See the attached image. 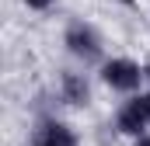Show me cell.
<instances>
[{
    "mask_svg": "<svg viewBox=\"0 0 150 146\" xmlns=\"http://www.w3.org/2000/svg\"><path fill=\"white\" fill-rule=\"evenodd\" d=\"M101 73H105V84L115 87V91H133L143 80V70L136 63H129V59H112V63H105Z\"/></svg>",
    "mask_w": 150,
    "mask_h": 146,
    "instance_id": "cell-1",
    "label": "cell"
},
{
    "mask_svg": "<svg viewBox=\"0 0 150 146\" xmlns=\"http://www.w3.org/2000/svg\"><path fill=\"white\" fill-rule=\"evenodd\" d=\"M67 45H70V52L74 56H84V59H94L98 56V35L91 32V28H84V25H74L70 32H67Z\"/></svg>",
    "mask_w": 150,
    "mask_h": 146,
    "instance_id": "cell-2",
    "label": "cell"
},
{
    "mask_svg": "<svg viewBox=\"0 0 150 146\" xmlns=\"http://www.w3.org/2000/svg\"><path fill=\"white\" fill-rule=\"evenodd\" d=\"M35 146H77L74 132L59 122H42L35 129Z\"/></svg>",
    "mask_w": 150,
    "mask_h": 146,
    "instance_id": "cell-3",
    "label": "cell"
},
{
    "mask_svg": "<svg viewBox=\"0 0 150 146\" xmlns=\"http://www.w3.org/2000/svg\"><path fill=\"white\" fill-rule=\"evenodd\" d=\"M143 125H147V115H143V108L133 101V105H126V108L119 111V129L122 132H129V136H140L143 132Z\"/></svg>",
    "mask_w": 150,
    "mask_h": 146,
    "instance_id": "cell-4",
    "label": "cell"
},
{
    "mask_svg": "<svg viewBox=\"0 0 150 146\" xmlns=\"http://www.w3.org/2000/svg\"><path fill=\"white\" fill-rule=\"evenodd\" d=\"M63 87H67V98H70L74 105H84V101H87V84H84L80 77H67Z\"/></svg>",
    "mask_w": 150,
    "mask_h": 146,
    "instance_id": "cell-5",
    "label": "cell"
},
{
    "mask_svg": "<svg viewBox=\"0 0 150 146\" xmlns=\"http://www.w3.org/2000/svg\"><path fill=\"white\" fill-rule=\"evenodd\" d=\"M136 105L143 108V115H147V122H150V94H143V98H136Z\"/></svg>",
    "mask_w": 150,
    "mask_h": 146,
    "instance_id": "cell-6",
    "label": "cell"
},
{
    "mask_svg": "<svg viewBox=\"0 0 150 146\" xmlns=\"http://www.w3.org/2000/svg\"><path fill=\"white\" fill-rule=\"evenodd\" d=\"M25 4H28V7H38V11H42V7H49L52 0H25Z\"/></svg>",
    "mask_w": 150,
    "mask_h": 146,
    "instance_id": "cell-7",
    "label": "cell"
},
{
    "mask_svg": "<svg viewBox=\"0 0 150 146\" xmlns=\"http://www.w3.org/2000/svg\"><path fill=\"white\" fill-rule=\"evenodd\" d=\"M136 146H150V136H147V139H140V143H136Z\"/></svg>",
    "mask_w": 150,
    "mask_h": 146,
    "instance_id": "cell-8",
    "label": "cell"
},
{
    "mask_svg": "<svg viewBox=\"0 0 150 146\" xmlns=\"http://www.w3.org/2000/svg\"><path fill=\"white\" fill-rule=\"evenodd\" d=\"M143 77H147V80H150V66H147V70H143Z\"/></svg>",
    "mask_w": 150,
    "mask_h": 146,
    "instance_id": "cell-9",
    "label": "cell"
}]
</instances>
